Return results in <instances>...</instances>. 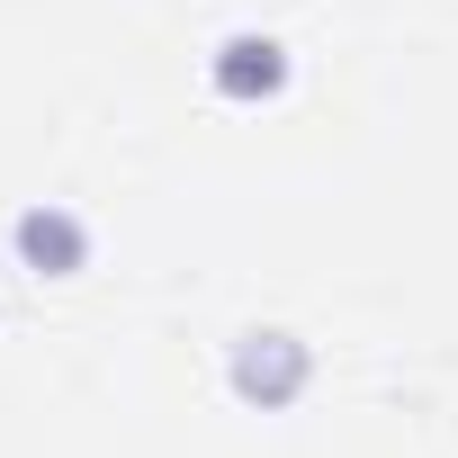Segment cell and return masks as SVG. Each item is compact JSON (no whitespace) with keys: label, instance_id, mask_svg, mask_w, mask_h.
Segmentation results:
<instances>
[{"label":"cell","instance_id":"6da1fadb","mask_svg":"<svg viewBox=\"0 0 458 458\" xmlns=\"http://www.w3.org/2000/svg\"><path fill=\"white\" fill-rule=\"evenodd\" d=\"M297 377H306V351H297L288 333H252V342L234 351V386H243V395H261V404L297 395Z\"/></svg>","mask_w":458,"mask_h":458},{"label":"cell","instance_id":"7a4b0ae2","mask_svg":"<svg viewBox=\"0 0 458 458\" xmlns=\"http://www.w3.org/2000/svg\"><path fill=\"white\" fill-rule=\"evenodd\" d=\"M19 252H28L37 270H72V261H81V225L37 207V216H19Z\"/></svg>","mask_w":458,"mask_h":458},{"label":"cell","instance_id":"3957f363","mask_svg":"<svg viewBox=\"0 0 458 458\" xmlns=\"http://www.w3.org/2000/svg\"><path fill=\"white\" fill-rule=\"evenodd\" d=\"M216 81H225V90H270V81H279V46H270V37H234Z\"/></svg>","mask_w":458,"mask_h":458}]
</instances>
